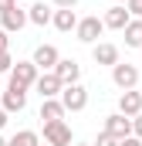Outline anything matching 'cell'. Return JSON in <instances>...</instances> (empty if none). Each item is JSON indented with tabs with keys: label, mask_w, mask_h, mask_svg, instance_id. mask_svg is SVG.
Here are the masks:
<instances>
[{
	"label": "cell",
	"mask_w": 142,
	"mask_h": 146,
	"mask_svg": "<svg viewBox=\"0 0 142 146\" xmlns=\"http://www.w3.org/2000/svg\"><path fill=\"white\" fill-rule=\"evenodd\" d=\"M58 102L64 106V112H81L85 106H88V88H85L81 82L64 85V88H61V95H58Z\"/></svg>",
	"instance_id": "6da1fadb"
},
{
	"label": "cell",
	"mask_w": 142,
	"mask_h": 146,
	"mask_svg": "<svg viewBox=\"0 0 142 146\" xmlns=\"http://www.w3.org/2000/svg\"><path fill=\"white\" fill-rule=\"evenodd\" d=\"M74 34H78V41H85V44H98V37L105 34V24H102L98 14H91V17H81L78 21Z\"/></svg>",
	"instance_id": "7a4b0ae2"
},
{
	"label": "cell",
	"mask_w": 142,
	"mask_h": 146,
	"mask_svg": "<svg viewBox=\"0 0 142 146\" xmlns=\"http://www.w3.org/2000/svg\"><path fill=\"white\" fill-rule=\"evenodd\" d=\"M44 146H71V126L64 119L44 122Z\"/></svg>",
	"instance_id": "3957f363"
},
{
	"label": "cell",
	"mask_w": 142,
	"mask_h": 146,
	"mask_svg": "<svg viewBox=\"0 0 142 146\" xmlns=\"http://www.w3.org/2000/svg\"><path fill=\"white\" fill-rule=\"evenodd\" d=\"M112 82H115L122 92H129V88L139 85V68L129 65V61H118V65H112Z\"/></svg>",
	"instance_id": "277c9868"
},
{
	"label": "cell",
	"mask_w": 142,
	"mask_h": 146,
	"mask_svg": "<svg viewBox=\"0 0 142 146\" xmlns=\"http://www.w3.org/2000/svg\"><path fill=\"white\" fill-rule=\"evenodd\" d=\"M37 68L34 61H14V68H10V85H20V88H31L37 82Z\"/></svg>",
	"instance_id": "5b68a950"
},
{
	"label": "cell",
	"mask_w": 142,
	"mask_h": 146,
	"mask_svg": "<svg viewBox=\"0 0 142 146\" xmlns=\"http://www.w3.org/2000/svg\"><path fill=\"white\" fill-rule=\"evenodd\" d=\"M51 72L58 75L61 85H74V82H81V65H78L74 58H58V65H54Z\"/></svg>",
	"instance_id": "8992f818"
},
{
	"label": "cell",
	"mask_w": 142,
	"mask_h": 146,
	"mask_svg": "<svg viewBox=\"0 0 142 146\" xmlns=\"http://www.w3.org/2000/svg\"><path fill=\"white\" fill-rule=\"evenodd\" d=\"M0 109L7 112H24L27 109V88H20V85H7V92H3V106Z\"/></svg>",
	"instance_id": "52a82bcc"
},
{
	"label": "cell",
	"mask_w": 142,
	"mask_h": 146,
	"mask_svg": "<svg viewBox=\"0 0 142 146\" xmlns=\"http://www.w3.org/2000/svg\"><path fill=\"white\" fill-rule=\"evenodd\" d=\"M58 58H61V54H58V48H54V44H37L31 61H34L37 72H51V68L58 65Z\"/></svg>",
	"instance_id": "ba28073f"
},
{
	"label": "cell",
	"mask_w": 142,
	"mask_h": 146,
	"mask_svg": "<svg viewBox=\"0 0 142 146\" xmlns=\"http://www.w3.org/2000/svg\"><path fill=\"white\" fill-rule=\"evenodd\" d=\"M27 27V10H20V7H10L7 14H0V31H7V34H17V31H24Z\"/></svg>",
	"instance_id": "9c48e42d"
},
{
	"label": "cell",
	"mask_w": 142,
	"mask_h": 146,
	"mask_svg": "<svg viewBox=\"0 0 142 146\" xmlns=\"http://www.w3.org/2000/svg\"><path fill=\"white\" fill-rule=\"evenodd\" d=\"M105 133H108V136H115V139L122 143L125 136H132V119H129V115H122V112L108 115V119H105Z\"/></svg>",
	"instance_id": "30bf717a"
},
{
	"label": "cell",
	"mask_w": 142,
	"mask_h": 146,
	"mask_svg": "<svg viewBox=\"0 0 142 146\" xmlns=\"http://www.w3.org/2000/svg\"><path fill=\"white\" fill-rule=\"evenodd\" d=\"M34 88L41 92V99H58L64 85L58 82V75H54V72H41V75H37V82H34Z\"/></svg>",
	"instance_id": "8fae6325"
},
{
	"label": "cell",
	"mask_w": 142,
	"mask_h": 146,
	"mask_svg": "<svg viewBox=\"0 0 142 146\" xmlns=\"http://www.w3.org/2000/svg\"><path fill=\"white\" fill-rule=\"evenodd\" d=\"M51 24L61 31V34H68L78 27V14H74V7H58L54 14H51Z\"/></svg>",
	"instance_id": "7c38bea8"
},
{
	"label": "cell",
	"mask_w": 142,
	"mask_h": 146,
	"mask_svg": "<svg viewBox=\"0 0 142 146\" xmlns=\"http://www.w3.org/2000/svg\"><path fill=\"white\" fill-rule=\"evenodd\" d=\"M118 112H122V115H129V119H132V115H139V112H142V92H135V88L122 92V95H118Z\"/></svg>",
	"instance_id": "4fadbf2b"
},
{
	"label": "cell",
	"mask_w": 142,
	"mask_h": 146,
	"mask_svg": "<svg viewBox=\"0 0 142 146\" xmlns=\"http://www.w3.org/2000/svg\"><path fill=\"white\" fill-rule=\"evenodd\" d=\"M129 21H132V14H129L125 7H108V10H105V17H102L105 31H122Z\"/></svg>",
	"instance_id": "5bb4252c"
},
{
	"label": "cell",
	"mask_w": 142,
	"mask_h": 146,
	"mask_svg": "<svg viewBox=\"0 0 142 146\" xmlns=\"http://www.w3.org/2000/svg\"><path fill=\"white\" fill-rule=\"evenodd\" d=\"M91 58H95V65H118V48L115 44H108V41H98L95 48H91Z\"/></svg>",
	"instance_id": "9a60e30c"
},
{
	"label": "cell",
	"mask_w": 142,
	"mask_h": 146,
	"mask_svg": "<svg viewBox=\"0 0 142 146\" xmlns=\"http://www.w3.org/2000/svg\"><path fill=\"white\" fill-rule=\"evenodd\" d=\"M51 14H54L51 7H44L41 0H34V3H31V10H27V24H37V27H47V24H51Z\"/></svg>",
	"instance_id": "2e32d148"
},
{
	"label": "cell",
	"mask_w": 142,
	"mask_h": 146,
	"mask_svg": "<svg viewBox=\"0 0 142 146\" xmlns=\"http://www.w3.org/2000/svg\"><path fill=\"white\" fill-rule=\"evenodd\" d=\"M41 119H44V122H58V119H64V106H61L58 99H41Z\"/></svg>",
	"instance_id": "e0dca14e"
},
{
	"label": "cell",
	"mask_w": 142,
	"mask_h": 146,
	"mask_svg": "<svg viewBox=\"0 0 142 146\" xmlns=\"http://www.w3.org/2000/svg\"><path fill=\"white\" fill-rule=\"evenodd\" d=\"M122 34H125V44L129 48H142V17H132L122 27Z\"/></svg>",
	"instance_id": "ac0fdd59"
},
{
	"label": "cell",
	"mask_w": 142,
	"mask_h": 146,
	"mask_svg": "<svg viewBox=\"0 0 142 146\" xmlns=\"http://www.w3.org/2000/svg\"><path fill=\"white\" fill-rule=\"evenodd\" d=\"M7 146H41V136H37L34 129H20V133H14Z\"/></svg>",
	"instance_id": "d6986e66"
},
{
	"label": "cell",
	"mask_w": 142,
	"mask_h": 146,
	"mask_svg": "<svg viewBox=\"0 0 142 146\" xmlns=\"http://www.w3.org/2000/svg\"><path fill=\"white\" fill-rule=\"evenodd\" d=\"M14 68V58H10V51H0V75H10Z\"/></svg>",
	"instance_id": "ffe728a7"
},
{
	"label": "cell",
	"mask_w": 142,
	"mask_h": 146,
	"mask_svg": "<svg viewBox=\"0 0 142 146\" xmlns=\"http://www.w3.org/2000/svg\"><path fill=\"white\" fill-rule=\"evenodd\" d=\"M95 146H118V139H115V136H108L105 129H102V133H98V143Z\"/></svg>",
	"instance_id": "44dd1931"
},
{
	"label": "cell",
	"mask_w": 142,
	"mask_h": 146,
	"mask_svg": "<svg viewBox=\"0 0 142 146\" xmlns=\"http://www.w3.org/2000/svg\"><path fill=\"white\" fill-rule=\"evenodd\" d=\"M132 136L142 139V112H139V115H132Z\"/></svg>",
	"instance_id": "7402d4cb"
},
{
	"label": "cell",
	"mask_w": 142,
	"mask_h": 146,
	"mask_svg": "<svg viewBox=\"0 0 142 146\" xmlns=\"http://www.w3.org/2000/svg\"><path fill=\"white\" fill-rule=\"evenodd\" d=\"M129 14H135V17H142V0H129V7H125Z\"/></svg>",
	"instance_id": "603a6c76"
},
{
	"label": "cell",
	"mask_w": 142,
	"mask_h": 146,
	"mask_svg": "<svg viewBox=\"0 0 142 146\" xmlns=\"http://www.w3.org/2000/svg\"><path fill=\"white\" fill-rule=\"evenodd\" d=\"M118 146H142V139H135V136H125V139H122Z\"/></svg>",
	"instance_id": "cb8c5ba5"
},
{
	"label": "cell",
	"mask_w": 142,
	"mask_h": 146,
	"mask_svg": "<svg viewBox=\"0 0 142 146\" xmlns=\"http://www.w3.org/2000/svg\"><path fill=\"white\" fill-rule=\"evenodd\" d=\"M10 7H17V0H0V14H7Z\"/></svg>",
	"instance_id": "d4e9b609"
},
{
	"label": "cell",
	"mask_w": 142,
	"mask_h": 146,
	"mask_svg": "<svg viewBox=\"0 0 142 146\" xmlns=\"http://www.w3.org/2000/svg\"><path fill=\"white\" fill-rule=\"evenodd\" d=\"M7 44H10V37H7V31H0V51H7Z\"/></svg>",
	"instance_id": "484cf974"
},
{
	"label": "cell",
	"mask_w": 142,
	"mask_h": 146,
	"mask_svg": "<svg viewBox=\"0 0 142 146\" xmlns=\"http://www.w3.org/2000/svg\"><path fill=\"white\" fill-rule=\"evenodd\" d=\"M78 0H54V7H74Z\"/></svg>",
	"instance_id": "4316f807"
},
{
	"label": "cell",
	"mask_w": 142,
	"mask_h": 146,
	"mask_svg": "<svg viewBox=\"0 0 142 146\" xmlns=\"http://www.w3.org/2000/svg\"><path fill=\"white\" fill-rule=\"evenodd\" d=\"M3 126H7V112L0 109V129H3Z\"/></svg>",
	"instance_id": "83f0119b"
},
{
	"label": "cell",
	"mask_w": 142,
	"mask_h": 146,
	"mask_svg": "<svg viewBox=\"0 0 142 146\" xmlns=\"http://www.w3.org/2000/svg\"><path fill=\"white\" fill-rule=\"evenodd\" d=\"M0 146H7V139H3V136H0Z\"/></svg>",
	"instance_id": "f1b7e54d"
},
{
	"label": "cell",
	"mask_w": 142,
	"mask_h": 146,
	"mask_svg": "<svg viewBox=\"0 0 142 146\" xmlns=\"http://www.w3.org/2000/svg\"><path fill=\"white\" fill-rule=\"evenodd\" d=\"M78 146H91V143H78Z\"/></svg>",
	"instance_id": "f546056e"
}]
</instances>
